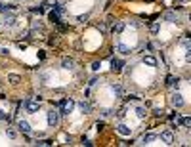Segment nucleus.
<instances>
[{"label": "nucleus", "mask_w": 191, "mask_h": 147, "mask_svg": "<svg viewBox=\"0 0 191 147\" xmlns=\"http://www.w3.org/2000/svg\"><path fill=\"white\" fill-rule=\"evenodd\" d=\"M73 107H75V101H73L71 97H69V99L63 97V99L59 101V117H67V115L73 111Z\"/></svg>", "instance_id": "1"}, {"label": "nucleus", "mask_w": 191, "mask_h": 147, "mask_svg": "<svg viewBox=\"0 0 191 147\" xmlns=\"http://www.w3.org/2000/svg\"><path fill=\"white\" fill-rule=\"evenodd\" d=\"M58 124H59V111L50 109V111H48V126H50V128H55Z\"/></svg>", "instance_id": "2"}, {"label": "nucleus", "mask_w": 191, "mask_h": 147, "mask_svg": "<svg viewBox=\"0 0 191 147\" xmlns=\"http://www.w3.org/2000/svg\"><path fill=\"white\" fill-rule=\"evenodd\" d=\"M25 109H27V113L35 115V113L40 111V101H37V99H27V101H25Z\"/></svg>", "instance_id": "3"}, {"label": "nucleus", "mask_w": 191, "mask_h": 147, "mask_svg": "<svg viewBox=\"0 0 191 147\" xmlns=\"http://www.w3.org/2000/svg\"><path fill=\"white\" fill-rule=\"evenodd\" d=\"M170 103H172V107H176V109H182V107L185 105V101H184L182 94H178V92H174V94L170 96Z\"/></svg>", "instance_id": "4"}, {"label": "nucleus", "mask_w": 191, "mask_h": 147, "mask_svg": "<svg viewBox=\"0 0 191 147\" xmlns=\"http://www.w3.org/2000/svg\"><path fill=\"white\" fill-rule=\"evenodd\" d=\"M122 67H124V61H122V59H111V71H113V73H120L122 71Z\"/></svg>", "instance_id": "5"}, {"label": "nucleus", "mask_w": 191, "mask_h": 147, "mask_svg": "<svg viewBox=\"0 0 191 147\" xmlns=\"http://www.w3.org/2000/svg\"><path fill=\"white\" fill-rule=\"evenodd\" d=\"M141 61H143V65H147V67H157V65H159V61H157L155 55H143Z\"/></svg>", "instance_id": "6"}, {"label": "nucleus", "mask_w": 191, "mask_h": 147, "mask_svg": "<svg viewBox=\"0 0 191 147\" xmlns=\"http://www.w3.org/2000/svg\"><path fill=\"white\" fill-rule=\"evenodd\" d=\"M78 109H80L84 115H90V113H92V105H90L86 99H80V101H78Z\"/></svg>", "instance_id": "7"}, {"label": "nucleus", "mask_w": 191, "mask_h": 147, "mask_svg": "<svg viewBox=\"0 0 191 147\" xmlns=\"http://www.w3.org/2000/svg\"><path fill=\"white\" fill-rule=\"evenodd\" d=\"M161 140H163L164 143H174V134H172V130H164V132H161Z\"/></svg>", "instance_id": "8"}, {"label": "nucleus", "mask_w": 191, "mask_h": 147, "mask_svg": "<svg viewBox=\"0 0 191 147\" xmlns=\"http://www.w3.org/2000/svg\"><path fill=\"white\" fill-rule=\"evenodd\" d=\"M117 132H119L120 136H130V134H132V128L126 126L124 122H120V124H117Z\"/></svg>", "instance_id": "9"}, {"label": "nucleus", "mask_w": 191, "mask_h": 147, "mask_svg": "<svg viewBox=\"0 0 191 147\" xmlns=\"http://www.w3.org/2000/svg\"><path fill=\"white\" fill-rule=\"evenodd\" d=\"M17 128H19L21 134H31V124L27 120H19L17 122Z\"/></svg>", "instance_id": "10"}, {"label": "nucleus", "mask_w": 191, "mask_h": 147, "mask_svg": "<svg viewBox=\"0 0 191 147\" xmlns=\"http://www.w3.org/2000/svg\"><path fill=\"white\" fill-rule=\"evenodd\" d=\"M124 21H117V23H113V27H111V31H113L115 32V35H120V32L122 31H124Z\"/></svg>", "instance_id": "11"}, {"label": "nucleus", "mask_w": 191, "mask_h": 147, "mask_svg": "<svg viewBox=\"0 0 191 147\" xmlns=\"http://www.w3.org/2000/svg\"><path fill=\"white\" fill-rule=\"evenodd\" d=\"M178 82H180V80H178L176 76H172V75L166 76V86H168V88H176V90H178Z\"/></svg>", "instance_id": "12"}, {"label": "nucleus", "mask_w": 191, "mask_h": 147, "mask_svg": "<svg viewBox=\"0 0 191 147\" xmlns=\"http://www.w3.org/2000/svg\"><path fill=\"white\" fill-rule=\"evenodd\" d=\"M61 67H63V69H73V67H75V59L73 58H63Z\"/></svg>", "instance_id": "13"}, {"label": "nucleus", "mask_w": 191, "mask_h": 147, "mask_svg": "<svg viewBox=\"0 0 191 147\" xmlns=\"http://www.w3.org/2000/svg\"><path fill=\"white\" fill-rule=\"evenodd\" d=\"M136 117H138L140 120L147 119V111H145V107H141V105H138V107H136Z\"/></svg>", "instance_id": "14"}, {"label": "nucleus", "mask_w": 191, "mask_h": 147, "mask_svg": "<svg viewBox=\"0 0 191 147\" xmlns=\"http://www.w3.org/2000/svg\"><path fill=\"white\" fill-rule=\"evenodd\" d=\"M157 138H159V136L153 134V132H147V134H143V136H141V140H143L145 143H151V141H155Z\"/></svg>", "instance_id": "15"}, {"label": "nucleus", "mask_w": 191, "mask_h": 147, "mask_svg": "<svg viewBox=\"0 0 191 147\" xmlns=\"http://www.w3.org/2000/svg\"><path fill=\"white\" fill-rule=\"evenodd\" d=\"M8 82H10V84H14V86H17V84L21 82V76H19V75H15V73H12V75H8Z\"/></svg>", "instance_id": "16"}, {"label": "nucleus", "mask_w": 191, "mask_h": 147, "mask_svg": "<svg viewBox=\"0 0 191 147\" xmlns=\"http://www.w3.org/2000/svg\"><path fill=\"white\" fill-rule=\"evenodd\" d=\"M111 88H113V92H115L117 97H122V96H124V88H122V84H113Z\"/></svg>", "instance_id": "17"}, {"label": "nucleus", "mask_w": 191, "mask_h": 147, "mask_svg": "<svg viewBox=\"0 0 191 147\" xmlns=\"http://www.w3.org/2000/svg\"><path fill=\"white\" fill-rule=\"evenodd\" d=\"M15 23H17V19L14 15H6V19H4V25L6 27H15Z\"/></svg>", "instance_id": "18"}, {"label": "nucleus", "mask_w": 191, "mask_h": 147, "mask_svg": "<svg viewBox=\"0 0 191 147\" xmlns=\"http://www.w3.org/2000/svg\"><path fill=\"white\" fill-rule=\"evenodd\" d=\"M117 50H119V54H122V55H128V54L132 52V50H130V48L126 46V44H122V42H120L119 46H117Z\"/></svg>", "instance_id": "19"}, {"label": "nucleus", "mask_w": 191, "mask_h": 147, "mask_svg": "<svg viewBox=\"0 0 191 147\" xmlns=\"http://www.w3.org/2000/svg\"><path fill=\"white\" fill-rule=\"evenodd\" d=\"M48 19L52 21V23H55V25H58V23H59V14L54 10V12H50V14H48Z\"/></svg>", "instance_id": "20"}, {"label": "nucleus", "mask_w": 191, "mask_h": 147, "mask_svg": "<svg viewBox=\"0 0 191 147\" xmlns=\"http://www.w3.org/2000/svg\"><path fill=\"white\" fill-rule=\"evenodd\" d=\"M6 136H8L10 140H15V138H17V132H15V128L8 126V128H6Z\"/></svg>", "instance_id": "21"}, {"label": "nucleus", "mask_w": 191, "mask_h": 147, "mask_svg": "<svg viewBox=\"0 0 191 147\" xmlns=\"http://www.w3.org/2000/svg\"><path fill=\"white\" fill-rule=\"evenodd\" d=\"M180 124H182L184 128H189L191 126V117H182L180 119Z\"/></svg>", "instance_id": "22"}, {"label": "nucleus", "mask_w": 191, "mask_h": 147, "mask_svg": "<svg viewBox=\"0 0 191 147\" xmlns=\"http://www.w3.org/2000/svg\"><path fill=\"white\" fill-rule=\"evenodd\" d=\"M159 31H161V23H159V21H155V23H151V32H153V35H157Z\"/></svg>", "instance_id": "23"}, {"label": "nucleus", "mask_w": 191, "mask_h": 147, "mask_svg": "<svg viewBox=\"0 0 191 147\" xmlns=\"http://www.w3.org/2000/svg\"><path fill=\"white\" fill-rule=\"evenodd\" d=\"M54 10H55L58 14H63V12H65V8H63L61 2H55V4H54Z\"/></svg>", "instance_id": "24"}, {"label": "nucleus", "mask_w": 191, "mask_h": 147, "mask_svg": "<svg viewBox=\"0 0 191 147\" xmlns=\"http://www.w3.org/2000/svg\"><path fill=\"white\" fill-rule=\"evenodd\" d=\"M37 145L46 147V145H54V141H52V140H38V141H37Z\"/></svg>", "instance_id": "25"}, {"label": "nucleus", "mask_w": 191, "mask_h": 147, "mask_svg": "<svg viewBox=\"0 0 191 147\" xmlns=\"http://www.w3.org/2000/svg\"><path fill=\"white\" fill-rule=\"evenodd\" d=\"M0 120H4V122H10L12 119H10V115H6V111L0 109Z\"/></svg>", "instance_id": "26"}, {"label": "nucleus", "mask_w": 191, "mask_h": 147, "mask_svg": "<svg viewBox=\"0 0 191 147\" xmlns=\"http://www.w3.org/2000/svg\"><path fill=\"white\" fill-rule=\"evenodd\" d=\"M117 117H119V119H124V117H126V107H120V109L117 111Z\"/></svg>", "instance_id": "27"}, {"label": "nucleus", "mask_w": 191, "mask_h": 147, "mask_svg": "<svg viewBox=\"0 0 191 147\" xmlns=\"http://www.w3.org/2000/svg\"><path fill=\"white\" fill-rule=\"evenodd\" d=\"M37 29H38V31H42V29H44V25L40 23V21H33V31H37Z\"/></svg>", "instance_id": "28"}, {"label": "nucleus", "mask_w": 191, "mask_h": 147, "mask_svg": "<svg viewBox=\"0 0 191 147\" xmlns=\"http://www.w3.org/2000/svg\"><path fill=\"white\" fill-rule=\"evenodd\" d=\"M164 19H168V21H178L176 15H174L172 12H166V14H164Z\"/></svg>", "instance_id": "29"}, {"label": "nucleus", "mask_w": 191, "mask_h": 147, "mask_svg": "<svg viewBox=\"0 0 191 147\" xmlns=\"http://www.w3.org/2000/svg\"><path fill=\"white\" fill-rule=\"evenodd\" d=\"M88 17H90L88 14H86V15H78V17H76V21H78V23H86V21H88Z\"/></svg>", "instance_id": "30"}, {"label": "nucleus", "mask_w": 191, "mask_h": 147, "mask_svg": "<svg viewBox=\"0 0 191 147\" xmlns=\"http://www.w3.org/2000/svg\"><path fill=\"white\" fill-rule=\"evenodd\" d=\"M153 115L159 119V117H163V115H164V111H163V109H153Z\"/></svg>", "instance_id": "31"}, {"label": "nucleus", "mask_w": 191, "mask_h": 147, "mask_svg": "<svg viewBox=\"0 0 191 147\" xmlns=\"http://www.w3.org/2000/svg\"><path fill=\"white\" fill-rule=\"evenodd\" d=\"M96 27H98V31H102V32H105V31H107V27H105V23H103V21H102V23H98Z\"/></svg>", "instance_id": "32"}, {"label": "nucleus", "mask_w": 191, "mask_h": 147, "mask_svg": "<svg viewBox=\"0 0 191 147\" xmlns=\"http://www.w3.org/2000/svg\"><path fill=\"white\" fill-rule=\"evenodd\" d=\"M99 67H102V61H94L92 63V69L94 71H99Z\"/></svg>", "instance_id": "33"}, {"label": "nucleus", "mask_w": 191, "mask_h": 147, "mask_svg": "<svg viewBox=\"0 0 191 147\" xmlns=\"http://www.w3.org/2000/svg\"><path fill=\"white\" fill-rule=\"evenodd\" d=\"M17 48L19 50H27V44L25 42H17Z\"/></svg>", "instance_id": "34"}, {"label": "nucleus", "mask_w": 191, "mask_h": 147, "mask_svg": "<svg viewBox=\"0 0 191 147\" xmlns=\"http://www.w3.org/2000/svg\"><path fill=\"white\" fill-rule=\"evenodd\" d=\"M185 61H191V50L189 48L185 50Z\"/></svg>", "instance_id": "35"}, {"label": "nucleus", "mask_w": 191, "mask_h": 147, "mask_svg": "<svg viewBox=\"0 0 191 147\" xmlns=\"http://www.w3.org/2000/svg\"><path fill=\"white\" fill-rule=\"evenodd\" d=\"M103 126H105V124H103V122H98V124H96V128H98L99 132H102V130H103Z\"/></svg>", "instance_id": "36"}, {"label": "nucleus", "mask_w": 191, "mask_h": 147, "mask_svg": "<svg viewBox=\"0 0 191 147\" xmlns=\"http://www.w3.org/2000/svg\"><path fill=\"white\" fill-rule=\"evenodd\" d=\"M0 54H2V55H8V54H10V50H8V48H2V50H0Z\"/></svg>", "instance_id": "37"}, {"label": "nucleus", "mask_w": 191, "mask_h": 147, "mask_svg": "<svg viewBox=\"0 0 191 147\" xmlns=\"http://www.w3.org/2000/svg\"><path fill=\"white\" fill-rule=\"evenodd\" d=\"M15 2H21V0H15Z\"/></svg>", "instance_id": "38"}, {"label": "nucleus", "mask_w": 191, "mask_h": 147, "mask_svg": "<svg viewBox=\"0 0 191 147\" xmlns=\"http://www.w3.org/2000/svg\"><path fill=\"white\" fill-rule=\"evenodd\" d=\"M0 2H2V0H0Z\"/></svg>", "instance_id": "39"}]
</instances>
